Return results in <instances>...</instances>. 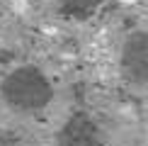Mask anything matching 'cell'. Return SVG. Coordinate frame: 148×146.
Instances as JSON below:
<instances>
[{"label":"cell","mask_w":148,"mask_h":146,"mask_svg":"<svg viewBox=\"0 0 148 146\" xmlns=\"http://www.w3.org/2000/svg\"><path fill=\"white\" fill-rule=\"evenodd\" d=\"M0 93L10 107L22 110V112L41 110L53 97L49 78L36 66H20V68L10 71L0 83Z\"/></svg>","instance_id":"1"},{"label":"cell","mask_w":148,"mask_h":146,"mask_svg":"<svg viewBox=\"0 0 148 146\" xmlns=\"http://www.w3.org/2000/svg\"><path fill=\"white\" fill-rule=\"evenodd\" d=\"M58 146H100L95 124L85 114H73L58 132Z\"/></svg>","instance_id":"2"},{"label":"cell","mask_w":148,"mask_h":146,"mask_svg":"<svg viewBox=\"0 0 148 146\" xmlns=\"http://www.w3.org/2000/svg\"><path fill=\"white\" fill-rule=\"evenodd\" d=\"M61 3V10L66 12V15H88L90 10H95L97 5L102 3V0H58Z\"/></svg>","instance_id":"3"}]
</instances>
